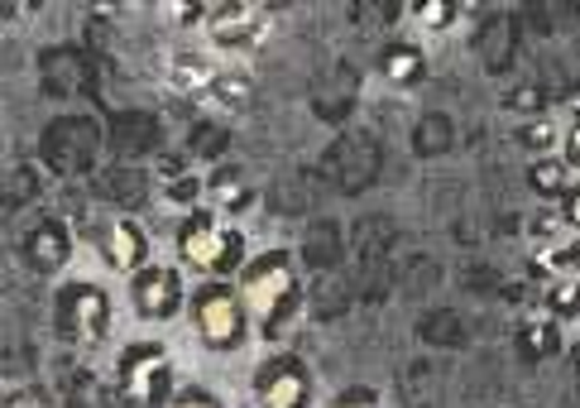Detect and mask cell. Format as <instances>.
Returning a JSON list of instances; mask_svg holds the SVG:
<instances>
[{
  "instance_id": "obj_17",
  "label": "cell",
  "mask_w": 580,
  "mask_h": 408,
  "mask_svg": "<svg viewBox=\"0 0 580 408\" xmlns=\"http://www.w3.org/2000/svg\"><path fill=\"white\" fill-rule=\"evenodd\" d=\"M523 346L533 355H551V351H557V327H551V322H527L523 327Z\"/></svg>"
},
{
  "instance_id": "obj_14",
  "label": "cell",
  "mask_w": 580,
  "mask_h": 408,
  "mask_svg": "<svg viewBox=\"0 0 580 408\" xmlns=\"http://www.w3.org/2000/svg\"><path fill=\"white\" fill-rule=\"evenodd\" d=\"M547 308H551V318H576L580 322V279L576 274L547 288Z\"/></svg>"
},
{
  "instance_id": "obj_9",
  "label": "cell",
  "mask_w": 580,
  "mask_h": 408,
  "mask_svg": "<svg viewBox=\"0 0 580 408\" xmlns=\"http://www.w3.org/2000/svg\"><path fill=\"white\" fill-rule=\"evenodd\" d=\"M101 260L115 274H130V279H135L140 269H149L154 265L149 260V235H144L140 221H130V217L111 221V227L101 231Z\"/></svg>"
},
{
  "instance_id": "obj_16",
  "label": "cell",
  "mask_w": 580,
  "mask_h": 408,
  "mask_svg": "<svg viewBox=\"0 0 580 408\" xmlns=\"http://www.w3.org/2000/svg\"><path fill=\"white\" fill-rule=\"evenodd\" d=\"M408 20H413L417 30H446V24H456V5H446V0H417V5L408 10Z\"/></svg>"
},
{
  "instance_id": "obj_3",
  "label": "cell",
  "mask_w": 580,
  "mask_h": 408,
  "mask_svg": "<svg viewBox=\"0 0 580 408\" xmlns=\"http://www.w3.org/2000/svg\"><path fill=\"white\" fill-rule=\"evenodd\" d=\"M192 327L211 351H241L249 337V308L241 288L231 284H202L192 294Z\"/></svg>"
},
{
  "instance_id": "obj_26",
  "label": "cell",
  "mask_w": 580,
  "mask_h": 408,
  "mask_svg": "<svg viewBox=\"0 0 580 408\" xmlns=\"http://www.w3.org/2000/svg\"><path fill=\"white\" fill-rule=\"evenodd\" d=\"M341 408H350V404H341Z\"/></svg>"
},
{
  "instance_id": "obj_1",
  "label": "cell",
  "mask_w": 580,
  "mask_h": 408,
  "mask_svg": "<svg viewBox=\"0 0 580 408\" xmlns=\"http://www.w3.org/2000/svg\"><path fill=\"white\" fill-rule=\"evenodd\" d=\"M241 298L249 318H259L264 337H283V327L298 318V265L288 250H264L241 274Z\"/></svg>"
},
{
  "instance_id": "obj_15",
  "label": "cell",
  "mask_w": 580,
  "mask_h": 408,
  "mask_svg": "<svg viewBox=\"0 0 580 408\" xmlns=\"http://www.w3.org/2000/svg\"><path fill=\"white\" fill-rule=\"evenodd\" d=\"M518 140H523V150L537 154V159H551V150H557L566 135H557V125H551V121H527L518 130Z\"/></svg>"
},
{
  "instance_id": "obj_25",
  "label": "cell",
  "mask_w": 580,
  "mask_h": 408,
  "mask_svg": "<svg viewBox=\"0 0 580 408\" xmlns=\"http://www.w3.org/2000/svg\"><path fill=\"white\" fill-rule=\"evenodd\" d=\"M571 269L580 274V235H576V241H571Z\"/></svg>"
},
{
  "instance_id": "obj_4",
  "label": "cell",
  "mask_w": 580,
  "mask_h": 408,
  "mask_svg": "<svg viewBox=\"0 0 580 408\" xmlns=\"http://www.w3.org/2000/svg\"><path fill=\"white\" fill-rule=\"evenodd\" d=\"M174 389V361L158 341H135L121 351V404L125 408H164Z\"/></svg>"
},
{
  "instance_id": "obj_5",
  "label": "cell",
  "mask_w": 580,
  "mask_h": 408,
  "mask_svg": "<svg viewBox=\"0 0 580 408\" xmlns=\"http://www.w3.org/2000/svg\"><path fill=\"white\" fill-rule=\"evenodd\" d=\"M105 327H111V302L97 284L77 279L58 294V332L77 341V346H97L105 337Z\"/></svg>"
},
{
  "instance_id": "obj_24",
  "label": "cell",
  "mask_w": 580,
  "mask_h": 408,
  "mask_svg": "<svg viewBox=\"0 0 580 408\" xmlns=\"http://www.w3.org/2000/svg\"><path fill=\"white\" fill-rule=\"evenodd\" d=\"M513 107H543V91H537V87H523V91H513Z\"/></svg>"
},
{
  "instance_id": "obj_10",
  "label": "cell",
  "mask_w": 580,
  "mask_h": 408,
  "mask_svg": "<svg viewBox=\"0 0 580 408\" xmlns=\"http://www.w3.org/2000/svg\"><path fill=\"white\" fill-rule=\"evenodd\" d=\"M216 77H221V68L211 63L202 48H178L174 58H168V87L178 91V97H211L216 91Z\"/></svg>"
},
{
  "instance_id": "obj_8",
  "label": "cell",
  "mask_w": 580,
  "mask_h": 408,
  "mask_svg": "<svg viewBox=\"0 0 580 408\" xmlns=\"http://www.w3.org/2000/svg\"><path fill=\"white\" fill-rule=\"evenodd\" d=\"M269 34V10L259 5H216L207 15V38L221 54H245Z\"/></svg>"
},
{
  "instance_id": "obj_12",
  "label": "cell",
  "mask_w": 580,
  "mask_h": 408,
  "mask_svg": "<svg viewBox=\"0 0 580 408\" xmlns=\"http://www.w3.org/2000/svg\"><path fill=\"white\" fill-rule=\"evenodd\" d=\"M527 183H533L537 197H566L571 192V164L566 159H533V168H527Z\"/></svg>"
},
{
  "instance_id": "obj_6",
  "label": "cell",
  "mask_w": 580,
  "mask_h": 408,
  "mask_svg": "<svg viewBox=\"0 0 580 408\" xmlns=\"http://www.w3.org/2000/svg\"><path fill=\"white\" fill-rule=\"evenodd\" d=\"M130 302H135V312L144 322H174L182 312V274L174 265H154L140 269L135 279H130Z\"/></svg>"
},
{
  "instance_id": "obj_23",
  "label": "cell",
  "mask_w": 580,
  "mask_h": 408,
  "mask_svg": "<svg viewBox=\"0 0 580 408\" xmlns=\"http://www.w3.org/2000/svg\"><path fill=\"white\" fill-rule=\"evenodd\" d=\"M197 192H202V183H197V178H178L168 197H174V202H197Z\"/></svg>"
},
{
  "instance_id": "obj_7",
  "label": "cell",
  "mask_w": 580,
  "mask_h": 408,
  "mask_svg": "<svg viewBox=\"0 0 580 408\" xmlns=\"http://www.w3.org/2000/svg\"><path fill=\"white\" fill-rule=\"evenodd\" d=\"M259 408H308L312 404V375L298 355H274L255 375Z\"/></svg>"
},
{
  "instance_id": "obj_19",
  "label": "cell",
  "mask_w": 580,
  "mask_h": 408,
  "mask_svg": "<svg viewBox=\"0 0 580 408\" xmlns=\"http://www.w3.org/2000/svg\"><path fill=\"white\" fill-rule=\"evenodd\" d=\"M221 207H226V212H241V207L249 202V188H245V183L241 178H226V183H221Z\"/></svg>"
},
{
  "instance_id": "obj_2",
  "label": "cell",
  "mask_w": 580,
  "mask_h": 408,
  "mask_svg": "<svg viewBox=\"0 0 580 408\" xmlns=\"http://www.w3.org/2000/svg\"><path fill=\"white\" fill-rule=\"evenodd\" d=\"M178 260L197 274H207L211 284L231 279V274H245V235L221 227L216 217L207 212H192L188 221L178 227Z\"/></svg>"
},
{
  "instance_id": "obj_18",
  "label": "cell",
  "mask_w": 580,
  "mask_h": 408,
  "mask_svg": "<svg viewBox=\"0 0 580 408\" xmlns=\"http://www.w3.org/2000/svg\"><path fill=\"white\" fill-rule=\"evenodd\" d=\"M211 15V10H202V5H197V0H192V5H164V20L168 24H182V30H192V24H202Z\"/></svg>"
},
{
  "instance_id": "obj_13",
  "label": "cell",
  "mask_w": 580,
  "mask_h": 408,
  "mask_svg": "<svg viewBox=\"0 0 580 408\" xmlns=\"http://www.w3.org/2000/svg\"><path fill=\"white\" fill-rule=\"evenodd\" d=\"M249 97H255V77H249L245 68H221L211 101H216V107H226V111H241Z\"/></svg>"
},
{
  "instance_id": "obj_22",
  "label": "cell",
  "mask_w": 580,
  "mask_h": 408,
  "mask_svg": "<svg viewBox=\"0 0 580 408\" xmlns=\"http://www.w3.org/2000/svg\"><path fill=\"white\" fill-rule=\"evenodd\" d=\"M561 150H566V154H561V159H566V164H571V168H580V121H576L571 130H566V140H561Z\"/></svg>"
},
{
  "instance_id": "obj_21",
  "label": "cell",
  "mask_w": 580,
  "mask_h": 408,
  "mask_svg": "<svg viewBox=\"0 0 580 408\" xmlns=\"http://www.w3.org/2000/svg\"><path fill=\"white\" fill-rule=\"evenodd\" d=\"M561 221L566 227H576V235H580V183L571 192H566V202H561Z\"/></svg>"
},
{
  "instance_id": "obj_11",
  "label": "cell",
  "mask_w": 580,
  "mask_h": 408,
  "mask_svg": "<svg viewBox=\"0 0 580 408\" xmlns=\"http://www.w3.org/2000/svg\"><path fill=\"white\" fill-rule=\"evenodd\" d=\"M379 73H384V82L393 87H413L422 73H427V54H422L417 44H408V38H399V44H389L384 54H379Z\"/></svg>"
},
{
  "instance_id": "obj_20",
  "label": "cell",
  "mask_w": 580,
  "mask_h": 408,
  "mask_svg": "<svg viewBox=\"0 0 580 408\" xmlns=\"http://www.w3.org/2000/svg\"><path fill=\"white\" fill-rule=\"evenodd\" d=\"M174 408H221L216 399H211L207 389H182L178 399H174Z\"/></svg>"
}]
</instances>
